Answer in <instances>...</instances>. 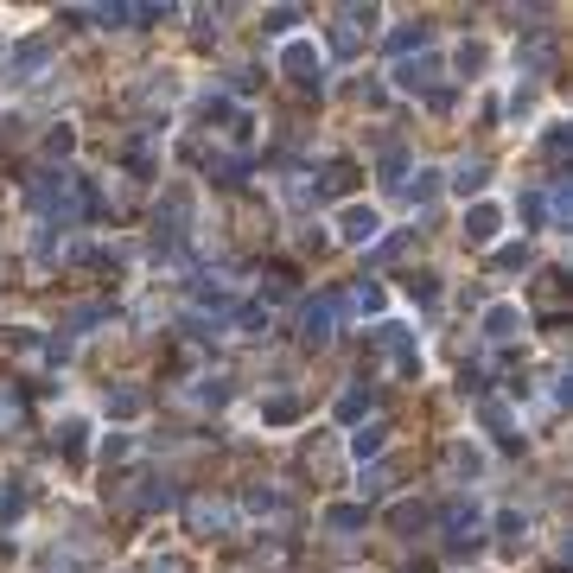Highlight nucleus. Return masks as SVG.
<instances>
[{
  "mask_svg": "<svg viewBox=\"0 0 573 573\" xmlns=\"http://www.w3.org/2000/svg\"><path fill=\"white\" fill-rule=\"evenodd\" d=\"M484 179H490V166H484V160H472V166H459V172H453V191H484Z\"/></svg>",
  "mask_w": 573,
  "mask_h": 573,
  "instance_id": "20",
  "label": "nucleus"
},
{
  "mask_svg": "<svg viewBox=\"0 0 573 573\" xmlns=\"http://www.w3.org/2000/svg\"><path fill=\"white\" fill-rule=\"evenodd\" d=\"M395 529H401V535L434 529V510H427V504H401V510H395Z\"/></svg>",
  "mask_w": 573,
  "mask_h": 573,
  "instance_id": "14",
  "label": "nucleus"
},
{
  "mask_svg": "<svg viewBox=\"0 0 573 573\" xmlns=\"http://www.w3.org/2000/svg\"><path fill=\"white\" fill-rule=\"evenodd\" d=\"M408 249H414V236H389V242H383L370 261H395V255H408Z\"/></svg>",
  "mask_w": 573,
  "mask_h": 573,
  "instance_id": "27",
  "label": "nucleus"
},
{
  "mask_svg": "<svg viewBox=\"0 0 573 573\" xmlns=\"http://www.w3.org/2000/svg\"><path fill=\"white\" fill-rule=\"evenodd\" d=\"M523 64L542 70V64H548V39H529V45H523Z\"/></svg>",
  "mask_w": 573,
  "mask_h": 573,
  "instance_id": "28",
  "label": "nucleus"
},
{
  "mask_svg": "<svg viewBox=\"0 0 573 573\" xmlns=\"http://www.w3.org/2000/svg\"><path fill=\"white\" fill-rule=\"evenodd\" d=\"M280 70H286V77H294V84L306 90V84H319V70H325V57H319V45H313V39H294V45L280 51Z\"/></svg>",
  "mask_w": 573,
  "mask_h": 573,
  "instance_id": "2",
  "label": "nucleus"
},
{
  "mask_svg": "<svg viewBox=\"0 0 573 573\" xmlns=\"http://www.w3.org/2000/svg\"><path fill=\"white\" fill-rule=\"evenodd\" d=\"M383 446H389V434H383V427H364V434H357V440H350V453H357V465H364V459H376Z\"/></svg>",
  "mask_w": 573,
  "mask_h": 573,
  "instance_id": "18",
  "label": "nucleus"
},
{
  "mask_svg": "<svg viewBox=\"0 0 573 573\" xmlns=\"http://www.w3.org/2000/svg\"><path fill=\"white\" fill-rule=\"evenodd\" d=\"M478 523H484V510H478V504H453V510H446V535H453V542H465Z\"/></svg>",
  "mask_w": 573,
  "mask_h": 573,
  "instance_id": "9",
  "label": "nucleus"
},
{
  "mask_svg": "<svg viewBox=\"0 0 573 573\" xmlns=\"http://www.w3.org/2000/svg\"><path fill=\"white\" fill-rule=\"evenodd\" d=\"M376 230H383V217H376L370 204H350L344 217H338V236H344V242H370Z\"/></svg>",
  "mask_w": 573,
  "mask_h": 573,
  "instance_id": "7",
  "label": "nucleus"
},
{
  "mask_svg": "<svg viewBox=\"0 0 573 573\" xmlns=\"http://www.w3.org/2000/svg\"><path fill=\"white\" fill-rule=\"evenodd\" d=\"M261 420H268V427H294V420H300V401H294V395H268V401H261Z\"/></svg>",
  "mask_w": 573,
  "mask_h": 573,
  "instance_id": "11",
  "label": "nucleus"
},
{
  "mask_svg": "<svg viewBox=\"0 0 573 573\" xmlns=\"http://www.w3.org/2000/svg\"><path fill=\"white\" fill-rule=\"evenodd\" d=\"M357 185H364V166H357V160H331V166L319 172V185H313V191H325V198H344V191H357Z\"/></svg>",
  "mask_w": 573,
  "mask_h": 573,
  "instance_id": "4",
  "label": "nucleus"
},
{
  "mask_svg": "<svg viewBox=\"0 0 573 573\" xmlns=\"http://www.w3.org/2000/svg\"><path fill=\"white\" fill-rule=\"evenodd\" d=\"M325 523H331L338 535H350V529H364V504H331V510H325Z\"/></svg>",
  "mask_w": 573,
  "mask_h": 573,
  "instance_id": "17",
  "label": "nucleus"
},
{
  "mask_svg": "<svg viewBox=\"0 0 573 573\" xmlns=\"http://www.w3.org/2000/svg\"><path fill=\"white\" fill-rule=\"evenodd\" d=\"M446 472H453V478H478V472H484V453H478V446H453V453H446Z\"/></svg>",
  "mask_w": 573,
  "mask_h": 573,
  "instance_id": "13",
  "label": "nucleus"
},
{
  "mask_svg": "<svg viewBox=\"0 0 573 573\" xmlns=\"http://www.w3.org/2000/svg\"><path fill=\"white\" fill-rule=\"evenodd\" d=\"M20 504H26L20 490H7V497H0V523H20Z\"/></svg>",
  "mask_w": 573,
  "mask_h": 573,
  "instance_id": "31",
  "label": "nucleus"
},
{
  "mask_svg": "<svg viewBox=\"0 0 573 573\" xmlns=\"http://www.w3.org/2000/svg\"><path fill=\"white\" fill-rule=\"evenodd\" d=\"M140 573H185V560H179V554H160V560H147Z\"/></svg>",
  "mask_w": 573,
  "mask_h": 573,
  "instance_id": "32",
  "label": "nucleus"
},
{
  "mask_svg": "<svg viewBox=\"0 0 573 573\" xmlns=\"http://www.w3.org/2000/svg\"><path fill=\"white\" fill-rule=\"evenodd\" d=\"M497 230H504V210L478 198V204L465 210V242H497Z\"/></svg>",
  "mask_w": 573,
  "mask_h": 573,
  "instance_id": "5",
  "label": "nucleus"
},
{
  "mask_svg": "<svg viewBox=\"0 0 573 573\" xmlns=\"http://www.w3.org/2000/svg\"><path fill=\"white\" fill-rule=\"evenodd\" d=\"M497 274H516V268H529V242H510V249H497V261H490Z\"/></svg>",
  "mask_w": 573,
  "mask_h": 573,
  "instance_id": "21",
  "label": "nucleus"
},
{
  "mask_svg": "<svg viewBox=\"0 0 573 573\" xmlns=\"http://www.w3.org/2000/svg\"><path fill=\"white\" fill-rule=\"evenodd\" d=\"M408 191H414L420 204H434V198H440V172H414V185H408Z\"/></svg>",
  "mask_w": 573,
  "mask_h": 573,
  "instance_id": "25",
  "label": "nucleus"
},
{
  "mask_svg": "<svg viewBox=\"0 0 573 573\" xmlns=\"http://www.w3.org/2000/svg\"><path fill=\"white\" fill-rule=\"evenodd\" d=\"M20 420V395L13 389H0V427H13Z\"/></svg>",
  "mask_w": 573,
  "mask_h": 573,
  "instance_id": "29",
  "label": "nucleus"
},
{
  "mask_svg": "<svg viewBox=\"0 0 573 573\" xmlns=\"http://www.w3.org/2000/svg\"><path fill=\"white\" fill-rule=\"evenodd\" d=\"M109 408H115V420H134V414H140V395H134V389H115Z\"/></svg>",
  "mask_w": 573,
  "mask_h": 573,
  "instance_id": "24",
  "label": "nucleus"
},
{
  "mask_svg": "<svg viewBox=\"0 0 573 573\" xmlns=\"http://www.w3.org/2000/svg\"><path fill=\"white\" fill-rule=\"evenodd\" d=\"M300 26V13L294 7H280V13H268V32H294Z\"/></svg>",
  "mask_w": 573,
  "mask_h": 573,
  "instance_id": "30",
  "label": "nucleus"
},
{
  "mask_svg": "<svg viewBox=\"0 0 573 573\" xmlns=\"http://www.w3.org/2000/svg\"><path fill=\"white\" fill-rule=\"evenodd\" d=\"M39 64H45V39H26V45H20V57H13V77H32Z\"/></svg>",
  "mask_w": 573,
  "mask_h": 573,
  "instance_id": "19",
  "label": "nucleus"
},
{
  "mask_svg": "<svg viewBox=\"0 0 573 573\" xmlns=\"http://www.w3.org/2000/svg\"><path fill=\"white\" fill-rule=\"evenodd\" d=\"M96 325H102V306H77L64 319V331H96Z\"/></svg>",
  "mask_w": 573,
  "mask_h": 573,
  "instance_id": "23",
  "label": "nucleus"
},
{
  "mask_svg": "<svg viewBox=\"0 0 573 573\" xmlns=\"http://www.w3.org/2000/svg\"><path fill=\"white\" fill-rule=\"evenodd\" d=\"M300 331H306V344H325L331 338V300H306L300 306Z\"/></svg>",
  "mask_w": 573,
  "mask_h": 573,
  "instance_id": "8",
  "label": "nucleus"
},
{
  "mask_svg": "<svg viewBox=\"0 0 573 573\" xmlns=\"http://www.w3.org/2000/svg\"><path fill=\"white\" fill-rule=\"evenodd\" d=\"M484 64H490V45L484 39H465L459 45V77H484Z\"/></svg>",
  "mask_w": 573,
  "mask_h": 573,
  "instance_id": "12",
  "label": "nucleus"
},
{
  "mask_svg": "<svg viewBox=\"0 0 573 573\" xmlns=\"http://www.w3.org/2000/svg\"><path fill=\"white\" fill-rule=\"evenodd\" d=\"M57 440H64V459H70V465H77V459H84V446H90V427H84L77 414H70V420L57 427Z\"/></svg>",
  "mask_w": 573,
  "mask_h": 573,
  "instance_id": "10",
  "label": "nucleus"
},
{
  "mask_svg": "<svg viewBox=\"0 0 573 573\" xmlns=\"http://www.w3.org/2000/svg\"><path fill=\"white\" fill-rule=\"evenodd\" d=\"M523 325V313L516 306H490V319H484V338H510Z\"/></svg>",
  "mask_w": 573,
  "mask_h": 573,
  "instance_id": "15",
  "label": "nucleus"
},
{
  "mask_svg": "<svg viewBox=\"0 0 573 573\" xmlns=\"http://www.w3.org/2000/svg\"><path fill=\"white\" fill-rule=\"evenodd\" d=\"M364 414H370V389H344V395H338V420H350V427H357Z\"/></svg>",
  "mask_w": 573,
  "mask_h": 573,
  "instance_id": "16",
  "label": "nucleus"
},
{
  "mask_svg": "<svg viewBox=\"0 0 573 573\" xmlns=\"http://www.w3.org/2000/svg\"><path fill=\"white\" fill-rule=\"evenodd\" d=\"M70 147H77V128H51L45 134V160H64Z\"/></svg>",
  "mask_w": 573,
  "mask_h": 573,
  "instance_id": "22",
  "label": "nucleus"
},
{
  "mask_svg": "<svg viewBox=\"0 0 573 573\" xmlns=\"http://www.w3.org/2000/svg\"><path fill=\"white\" fill-rule=\"evenodd\" d=\"M434 77H440V64L427 57V51H420V57H401V64H395V90H434Z\"/></svg>",
  "mask_w": 573,
  "mask_h": 573,
  "instance_id": "6",
  "label": "nucleus"
},
{
  "mask_svg": "<svg viewBox=\"0 0 573 573\" xmlns=\"http://www.w3.org/2000/svg\"><path fill=\"white\" fill-rule=\"evenodd\" d=\"M370 32H376V7H344V13L331 20V51H338V57H357Z\"/></svg>",
  "mask_w": 573,
  "mask_h": 573,
  "instance_id": "1",
  "label": "nucleus"
},
{
  "mask_svg": "<svg viewBox=\"0 0 573 573\" xmlns=\"http://www.w3.org/2000/svg\"><path fill=\"white\" fill-rule=\"evenodd\" d=\"M420 39H427V32H420V26H401V32H389V51H414V45H420Z\"/></svg>",
  "mask_w": 573,
  "mask_h": 573,
  "instance_id": "26",
  "label": "nucleus"
},
{
  "mask_svg": "<svg viewBox=\"0 0 573 573\" xmlns=\"http://www.w3.org/2000/svg\"><path fill=\"white\" fill-rule=\"evenodd\" d=\"M191 529L198 535H224L230 529V504L224 497H191Z\"/></svg>",
  "mask_w": 573,
  "mask_h": 573,
  "instance_id": "3",
  "label": "nucleus"
}]
</instances>
